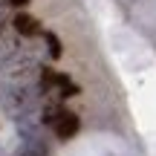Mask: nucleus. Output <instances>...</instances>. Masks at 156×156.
Wrapping results in <instances>:
<instances>
[{
  "label": "nucleus",
  "instance_id": "2",
  "mask_svg": "<svg viewBox=\"0 0 156 156\" xmlns=\"http://www.w3.org/2000/svg\"><path fill=\"white\" fill-rule=\"evenodd\" d=\"M52 124H55V136H58V139H73V136L78 133V116H75V113L61 110Z\"/></svg>",
  "mask_w": 156,
  "mask_h": 156
},
{
  "label": "nucleus",
  "instance_id": "1",
  "mask_svg": "<svg viewBox=\"0 0 156 156\" xmlns=\"http://www.w3.org/2000/svg\"><path fill=\"white\" fill-rule=\"evenodd\" d=\"M0 98H3V107H6L15 119H23V116L35 107V90L29 87L26 81H20V84H15V87H6Z\"/></svg>",
  "mask_w": 156,
  "mask_h": 156
},
{
  "label": "nucleus",
  "instance_id": "5",
  "mask_svg": "<svg viewBox=\"0 0 156 156\" xmlns=\"http://www.w3.org/2000/svg\"><path fill=\"white\" fill-rule=\"evenodd\" d=\"M44 41H46V46H49V55L52 58H61L64 46H61V41H58V35L55 32H44Z\"/></svg>",
  "mask_w": 156,
  "mask_h": 156
},
{
  "label": "nucleus",
  "instance_id": "6",
  "mask_svg": "<svg viewBox=\"0 0 156 156\" xmlns=\"http://www.w3.org/2000/svg\"><path fill=\"white\" fill-rule=\"evenodd\" d=\"M12 6H17V9H23V6H29V0H9Z\"/></svg>",
  "mask_w": 156,
  "mask_h": 156
},
{
  "label": "nucleus",
  "instance_id": "3",
  "mask_svg": "<svg viewBox=\"0 0 156 156\" xmlns=\"http://www.w3.org/2000/svg\"><path fill=\"white\" fill-rule=\"evenodd\" d=\"M15 29H17V35H23V38H35V35L41 32V23L35 20L32 15H26V12H20V15L15 17Z\"/></svg>",
  "mask_w": 156,
  "mask_h": 156
},
{
  "label": "nucleus",
  "instance_id": "4",
  "mask_svg": "<svg viewBox=\"0 0 156 156\" xmlns=\"http://www.w3.org/2000/svg\"><path fill=\"white\" fill-rule=\"evenodd\" d=\"M15 156H46V151H41L38 139H26V142H23V147H20Z\"/></svg>",
  "mask_w": 156,
  "mask_h": 156
}]
</instances>
